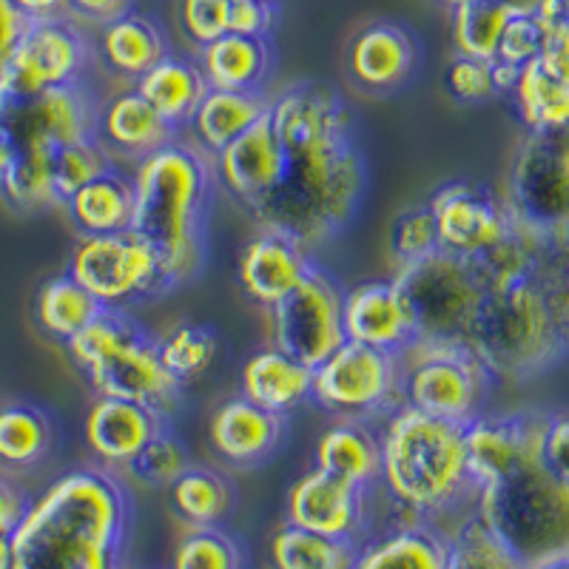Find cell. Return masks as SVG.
<instances>
[{
	"label": "cell",
	"instance_id": "1",
	"mask_svg": "<svg viewBox=\"0 0 569 569\" xmlns=\"http://www.w3.org/2000/svg\"><path fill=\"white\" fill-rule=\"evenodd\" d=\"M284 149V174L248 208L257 228L319 251L356 220L368 191V166L348 100L325 83H293L268 106Z\"/></svg>",
	"mask_w": 569,
	"mask_h": 569
},
{
	"label": "cell",
	"instance_id": "2",
	"mask_svg": "<svg viewBox=\"0 0 569 569\" xmlns=\"http://www.w3.org/2000/svg\"><path fill=\"white\" fill-rule=\"evenodd\" d=\"M134 505L109 467L63 472L29 505L12 569H129Z\"/></svg>",
	"mask_w": 569,
	"mask_h": 569
},
{
	"label": "cell",
	"instance_id": "3",
	"mask_svg": "<svg viewBox=\"0 0 569 569\" xmlns=\"http://www.w3.org/2000/svg\"><path fill=\"white\" fill-rule=\"evenodd\" d=\"M379 496L390 507V525L447 530L476 510L479 487L467 467L465 425L436 419L401 405L379 421Z\"/></svg>",
	"mask_w": 569,
	"mask_h": 569
},
{
	"label": "cell",
	"instance_id": "4",
	"mask_svg": "<svg viewBox=\"0 0 569 569\" xmlns=\"http://www.w3.org/2000/svg\"><path fill=\"white\" fill-rule=\"evenodd\" d=\"M134 228L160 253L169 288L188 284L206 266L208 211L217 188L213 157L194 142L162 146L134 162Z\"/></svg>",
	"mask_w": 569,
	"mask_h": 569
},
{
	"label": "cell",
	"instance_id": "5",
	"mask_svg": "<svg viewBox=\"0 0 569 569\" xmlns=\"http://www.w3.org/2000/svg\"><path fill=\"white\" fill-rule=\"evenodd\" d=\"M467 345L492 382H530L569 356V325L527 273L485 291Z\"/></svg>",
	"mask_w": 569,
	"mask_h": 569
},
{
	"label": "cell",
	"instance_id": "6",
	"mask_svg": "<svg viewBox=\"0 0 569 569\" xmlns=\"http://www.w3.org/2000/svg\"><path fill=\"white\" fill-rule=\"evenodd\" d=\"M66 350L98 396L137 401L166 419L180 405L182 385L162 368L154 337L129 311L103 308Z\"/></svg>",
	"mask_w": 569,
	"mask_h": 569
},
{
	"label": "cell",
	"instance_id": "7",
	"mask_svg": "<svg viewBox=\"0 0 569 569\" xmlns=\"http://www.w3.org/2000/svg\"><path fill=\"white\" fill-rule=\"evenodd\" d=\"M476 512L527 569L569 556V485L543 461L481 487Z\"/></svg>",
	"mask_w": 569,
	"mask_h": 569
},
{
	"label": "cell",
	"instance_id": "8",
	"mask_svg": "<svg viewBox=\"0 0 569 569\" xmlns=\"http://www.w3.org/2000/svg\"><path fill=\"white\" fill-rule=\"evenodd\" d=\"M390 279L399 284L413 317V342L467 345L485 299V284L470 259L439 248L399 266Z\"/></svg>",
	"mask_w": 569,
	"mask_h": 569
},
{
	"label": "cell",
	"instance_id": "9",
	"mask_svg": "<svg viewBox=\"0 0 569 569\" xmlns=\"http://www.w3.org/2000/svg\"><path fill=\"white\" fill-rule=\"evenodd\" d=\"M399 362L401 405L456 425L485 413L492 376L470 345L410 342L399 353Z\"/></svg>",
	"mask_w": 569,
	"mask_h": 569
},
{
	"label": "cell",
	"instance_id": "10",
	"mask_svg": "<svg viewBox=\"0 0 569 569\" xmlns=\"http://www.w3.org/2000/svg\"><path fill=\"white\" fill-rule=\"evenodd\" d=\"M66 273L78 279L109 311H129L131 305L171 291L160 253L134 228L80 237L78 246L71 248Z\"/></svg>",
	"mask_w": 569,
	"mask_h": 569
},
{
	"label": "cell",
	"instance_id": "11",
	"mask_svg": "<svg viewBox=\"0 0 569 569\" xmlns=\"http://www.w3.org/2000/svg\"><path fill=\"white\" fill-rule=\"evenodd\" d=\"M311 401L337 419L379 425L385 416L401 408L399 353L345 342L313 368Z\"/></svg>",
	"mask_w": 569,
	"mask_h": 569
},
{
	"label": "cell",
	"instance_id": "12",
	"mask_svg": "<svg viewBox=\"0 0 569 569\" xmlns=\"http://www.w3.org/2000/svg\"><path fill=\"white\" fill-rule=\"evenodd\" d=\"M505 200L516 220L569 233V129L527 131L512 154Z\"/></svg>",
	"mask_w": 569,
	"mask_h": 569
},
{
	"label": "cell",
	"instance_id": "13",
	"mask_svg": "<svg viewBox=\"0 0 569 569\" xmlns=\"http://www.w3.org/2000/svg\"><path fill=\"white\" fill-rule=\"evenodd\" d=\"M345 288L325 268L311 266L302 282L268 311L271 345L288 356L317 368L337 348H342Z\"/></svg>",
	"mask_w": 569,
	"mask_h": 569
},
{
	"label": "cell",
	"instance_id": "14",
	"mask_svg": "<svg viewBox=\"0 0 569 569\" xmlns=\"http://www.w3.org/2000/svg\"><path fill=\"white\" fill-rule=\"evenodd\" d=\"M89 58V40L74 18L58 14L29 20L27 32L0 71V91L12 98H29L58 86L83 83Z\"/></svg>",
	"mask_w": 569,
	"mask_h": 569
},
{
	"label": "cell",
	"instance_id": "15",
	"mask_svg": "<svg viewBox=\"0 0 569 569\" xmlns=\"http://www.w3.org/2000/svg\"><path fill=\"white\" fill-rule=\"evenodd\" d=\"M98 100L86 83L58 86L29 98L0 91V131L14 151H58L94 137Z\"/></svg>",
	"mask_w": 569,
	"mask_h": 569
},
{
	"label": "cell",
	"instance_id": "16",
	"mask_svg": "<svg viewBox=\"0 0 569 569\" xmlns=\"http://www.w3.org/2000/svg\"><path fill=\"white\" fill-rule=\"evenodd\" d=\"M379 487H359L319 467L299 476L284 498L288 521L302 530L365 543L376 536Z\"/></svg>",
	"mask_w": 569,
	"mask_h": 569
},
{
	"label": "cell",
	"instance_id": "17",
	"mask_svg": "<svg viewBox=\"0 0 569 569\" xmlns=\"http://www.w3.org/2000/svg\"><path fill=\"white\" fill-rule=\"evenodd\" d=\"M439 248L456 257L476 259L501 242L512 228L505 194L476 180H453L436 188L430 200Z\"/></svg>",
	"mask_w": 569,
	"mask_h": 569
},
{
	"label": "cell",
	"instance_id": "18",
	"mask_svg": "<svg viewBox=\"0 0 569 569\" xmlns=\"http://www.w3.org/2000/svg\"><path fill=\"white\" fill-rule=\"evenodd\" d=\"M543 413H479L465 425L467 467L476 487L496 485L541 461Z\"/></svg>",
	"mask_w": 569,
	"mask_h": 569
},
{
	"label": "cell",
	"instance_id": "19",
	"mask_svg": "<svg viewBox=\"0 0 569 569\" xmlns=\"http://www.w3.org/2000/svg\"><path fill=\"white\" fill-rule=\"evenodd\" d=\"M345 66L356 86L370 94L408 89L421 66V43L399 20H373L350 38Z\"/></svg>",
	"mask_w": 569,
	"mask_h": 569
},
{
	"label": "cell",
	"instance_id": "20",
	"mask_svg": "<svg viewBox=\"0 0 569 569\" xmlns=\"http://www.w3.org/2000/svg\"><path fill=\"white\" fill-rule=\"evenodd\" d=\"M213 174H217V188L240 202L246 211L266 200L279 186L284 174V149L268 111L246 134L228 142L213 157Z\"/></svg>",
	"mask_w": 569,
	"mask_h": 569
},
{
	"label": "cell",
	"instance_id": "21",
	"mask_svg": "<svg viewBox=\"0 0 569 569\" xmlns=\"http://www.w3.org/2000/svg\"><path fill=\"white\" fill-rule=\"evenodd\" d=\"M342 325L348 342L401 353L413 342V317L393 279H370L345 291Z\"/></svg>",
	"mask_w": 569,
	"mask_h": 569
},
{
	"label": "cell",
	"instance_id": "22",
	"mask_svg": "<svg viewBox=\"0 0 569 569\" xmlns=\"http://www.w3.org/2000/svg\"><path fill=\"white\" fill-rule=\"evenodd\" d=\"M311 266V251L299 246L297 240L257 228V233L240 253L237 279H240L246 297L268 313L302 282Z\"/></svg>",
	"mask_w": 569,
	"mask_h": 569
},
{
	"label": "cell",
	"instance_id": "23",
	"mask_svg": "<svg viewBox=\"0 0 569 569\" xmlns=\"http://www.w3.org/2000/svg\"><path fill=\"white\" fill-rule=\"evenodd\" d=\"M208 441L226 465L251 470L266 465L284 441V416L259 408L246 396L226 399L208 421Z\"/></svg>",
	"mask_w": 569,
	"mask_h": 569
},
{
	"label": "cell",
	"instance_id": "24",
	"mask_svg": "<svg viewBox=\"0 0 569 569\" xmlns=\"http://www.w3.org/2000/svg\"><path fill=\"white\" fill-rule=\"evenodd\" d=\"M94 137L109 151L111 160L120 157V160L137 162L174 142L180 129H174L134 86H129L100 100Z\"/></svg>",
	"mask_w": 569,
	"mask_h": 569
},
{
	"label": "cell",
	"instance_id": "25",
	"mask_svg": "<svg viewBox=\"0 0 569 569\" xmlns=\"http://www.w3.org/2000/svg\"><path fill=\"white\" fill-rule=\"evenodd\" d=\"M160 427H166V416L157 410L129 399L98 396L86 413L83 439L100 465L126 470Z\"/></svg>",
	"mask_w": 569,
	"mask_h": 569
},
{
	"label": "cell",
	"instance_id": "26",
	"mask_svg": "<svg viewBox=\"0 0 569 569\" xmlns=\"http://www.w3.org/2000/svg\"><path fill=\"white\" fill-rule=\"evenodd\" d=\"M510 100L527 131L569 129V58L543 49L518 69Z\"/></svg>",
	"mask_w": 569,
	"mask_h": 569
},
{
	"label": "cell",
	"instance_id": "27",
	"mask_svg": "<svg viewBox=\"0 0 569 569\" xmlns=\"http://www.w3.org/2000/svg\"><path fill=\"white\" fill-rule=\"evenodd\" d=\"M240 393L257 401L259 408L288 416L313 396V368L288 356L284 350L259 348L242 365Z\"/></svg>",
	"mask_w": 569,
	"mask_h": 569
},
{
	"label": "cell",
	"instance_id": "28",
	"mask_svg": "<svg viewBox=\"0 0 569 569\" xmlns=\"http://www.w3.org/2000/svg\"><path fill=\"white\" fill-rule=\"evenodd\" d=\"M197 66L208 89L262 91L273 69L271 38H246L226 32L197 49Z\"/></svg>",
	"mask_w": 569,
	"mask_h": 569
},
{
	"label": "cell",
	"instance_id": "29",
	"mask_svg": "<svg viewBox=\"0 0 569 569\" xmlns=\"http://www.w3.org/2000/svg\"><path fill=\"white\" fill-rule=\"evenodd\" d=\"M268 106H271V98H266L262 91L208 89L186 129L191 131L194 146L217 157L228 142L246 134L259 117L266 114Z\"/></svg>",
	"mask_w": 569,
	"mask_h": 569
},
{
	"label": "cell",
	"instance_id": "30",
	"mask_svg": "<svg viewBox=\"0 0 569 569\" xmlns=\"http://www.w3.org/2000/svg\"><path fill=\"white\" fill-rule=\"evenodd\" d=\"M447 536L425 521L388 525L362 543L353 569H445Z\"/></svg>",
	"mask_w": 569,
	"mask_h": 569
},
{
	"label": "cell",
	"instance_id": "31",
	"mask_svg": "<svg viewBox=\"0 0 569 569\" xmlns=\"http://www.w3.org/2000/svg\"><path fill=\"white\" fill-rule=\"evenodd\" d=\"M171 52L169 34L154 18L129 12L100 27V58L117 78L140 80Z\"/></svg>",
	"mask_w": 569,
	"mask_h": 569
},
{
	"label": "cell",
	"instance_id": "32",
	"mask_svg": "<svg viewBox=\"0 0 569 569\" xmlns=\"http://www.w3.org/2000/svg\"><path fill=\"white\" fill-rule=\"evenodd\" d=\"M313 459L319 470L333 472L359 487H376L382 467L379 425L362 419H339L319 436Z\"/></svg>",
	"mask_w": 569,
	"mask_h": 569
},
{
	"label": "cell",
	"instance_id": "33",
	"mask_svg": "<svg viewBox=\"0 0 569 569\" xmlns=\"http://www.w3.org/2000/svg\"><path fill=\"white\" fill-rule=\"evenodd\" d=\"M80 237L129 231L134 220V182L111 166L63 202Z\"/></svg>",
	"mask_w": 569,
	"mask_h": 569
},
{
	"label": "cell",
	"instance_id": "34",
	"mask_svg": "<svg viewBox=\"0 0 569 569\" xmlns=\"http://www.w3.org/2000/svg\"><path fill=\"white\" fill-rule=\"evenodd\" d=\"M137 91L149 100L174 129H186L200 100L206 98L208 83L202 78L197 60L169 52L157 66H151L140 80H134Z\"/></svg>",
	"mask_w": 569,
	"mask_h": 569
},
{
	"label": "cell",
	"instance_id": "35",
	"mask_svg": "<svg viewBox=\"0 0 569 569\" xmlns=\"http://www.w3.org/2000/svg\"><path fill=\"white\" fill-rule=\"evenodd\" d=\"M169 501L186 527H220L237 507V487L222 470L188 465L169 485Z\"/></svg>",
	"mask_w": 569,
	"mask_h": 569
},
{
	"label": "cell",
	"instance_id": "36",
	"mask_svg": "<svg viewBox=\"0 0 569 569\" xmlns=\"http://www.w3.org/2000/svg\"><path fill=\"white\" fill-rule=\"evenodd\" d=\"M58 427L49 410L32 401L0 405V467L29 470L52 453Z\"/></svg>",
	"mask_w": 569,
	"mask_h": 569
},
{
	"label": "cell",
	"instance_id": "37",
	"mask_svg": "<svg viewBox=\"0 0 569 569\" xmlns=\"http://www.w3.org/2000/svg\"><path fill=\"white\" fill-rule=\"evenodd\" d=\"M362 543L322 536L284 521L268 543L273 569H353Z\"/></svg>",
	"mask_w": 569,
	"mask_h": 569
},
{
	"label": "cell",
	"instance_id": "38",
	"mask_svg": "<svg viewBox=\"0 0 569 569\" xmlns=\"http://www.w3.org/2000/svg\"><path fill=\"white\" fill-rule=\"evenodd\" d=\"M100 311H103V305L91 297L71 273H58V277L46 279L40 284L38 299H34L38 328L49 339H58L63 345L71 337H78L91 319H98Z\"/></svg>",
	"mask_w": 569,
	"mask_h": 569
},
{
	"label": "cell",
	"instance_id": "39",
	"mask_svg": "<svg viewBox=\"0 0 569 569\" xmlns=\"http://www.w3.org/2000/svg\"><path fill=\"white\" fill-rule=\"evenodd\" d=\"M157 353H160L162 368L174 376L186 388L191 382H200L211 370V365L220 356V337L211 325L202 322H180L169 328L162 337H154Z\"/></svg>",
	"mask_w": 569,
	"mask_h": 569
},
{
	"label": "cell",
	"instance_id": "40",
	"mask_svg": "<svg viewBox=\"0 0 569 569\" xmlns=\"http://www.w3.org/2000/svg\"><path fill=\"white\" fill-rule=\"evenodd\" d=\"M512 9L505 0H467L450 7V32L456 54L479 60H496L498 43L507 29Z\"/></svg>",
	"mask_w": 569,
	"mask_h": 569
},
{
	"label": "cell",
	"instance_id": "41",
	"mask_svg": "<svg viewBox=\"0 0 569 569\" xmlns=\"http://www.w3.org/2000/svg\"><path fill=\"white\" fill-rule=\"evenodd\" d=\"M54 151H14V160L0 186V197L18 213L46 211L60 206L54 188Z\"/></svg>",
	"mask_w": 569,
	"mask_h": 569
},
{
	"label": "cell",
	"instance_id": "42",
	"mask_svg": "<svg viewBox=\"0 0 569 569\" xmlns=\"http://www.w3.org/2000/svg\"><path fill=\"white\" fill-rule=\"evenodd\" d=\"M445 569H527L505 541L481 521L476 510L467 512L447 530V567Z\"/></svg>",
	"mask_w": 569,
	"mask_h": 569
},
{
	"label": "cell",
	"instance_id": "43",
	"mask_svg": "<svg viewBox=\"0 0 569 569\" xmlns=\"http://www.w3.org/2000/svg\"><path fill=\"white\" fill-rule=\"evenodd\" d=\"M246 547L220 527H186L171 569H246Z\"/></svg>",
	"mask_w": 569,
	"mask_h": 569
},
{
	"label": "cell",
	"instance_id": "44",
	"mask_svg": "<svg viewBox=\"0 0 569 569\" xmlns=\"http://www.w3.org/2000/svg\"><path fill=\"white\" fill-rule=\"evenodd\" d=\"M188 465H191V459H188L186 445L166 425L146 441V447L131 459L126 470H129L131 479L146 487H169Z\"/></svg>",
	"mask_w": 569,
	"mask_h": 569
},
{
	"label": "cell",
	"instance_id": "45",
	"mask_svg": "<svg viewBox=\"0 0 569 569\" xmlns=\"http://www.w3.org/2000/svg\"><path fill=\"white\" fill-rule=\"evenodd\" d=\"M52 166L54 188H58L60 206H63L86 182H91L94 177L111 169V154L100 146L98 137H89V140L71 142V146H63V149L54 151Z\"/></svg>",
	"mask_w": 569,
	"mask_h": 569
},
{
	"label": "cell",
	"instance_id": "46",
	"mask_svg": "<svg viewBox=\"0 0 569 569\" xmlns=\"http://www.w3.org/2000/svg\"><path fill=\"white\" fill-rule=\"evenodd\" d=\"M390 259L393 266H408L416 259L427 257V253L439 251V231H436V220L430 206H416L410 211L399 213L390 226L388 237Z\"/></svg>",
	"mask_w": 569,
	"mask_h": 569
},
{
	"label": "cell",
	"instance_id": "47",
	"mask_svg": "<svg viewBox=\"0 0 569 569\" xmlns=\"http://www.w3.org/2000/svg\"><path fill=\"white\" fill-rule=\"evenodd\" d=\"M447 94L461 106H485L492 98H501L496 89V74H492V60L467 58L456 54L445 69Z\"/></svg>",
	"mask_w": 569,
	"mask_h": 569
},
{
	"label": "cell",
	"instance_id": "48",
	"mask_svg": "<svg viewBox=\"0 0 569 569\" xmlns=\"http://www.w3.org/2000/svg\"><path fill=\"white\" fill-rule=\"evenodd\" d=\"M547 38H550V29L536 12H512L505 34H501V43H498L496 60L512 66V69H521L547 49Z\"/></svg>",
	"mask_w": 569,
	"mask_h": 569
},
{
	"label": "cell",
	"instance_id": "49",
	"mask_svg": "<svg viewBox=\"0 0 569 569\" xmlns=\"http://www.w3.org/2000/svg\"><path fill=\"white\" fill-rule=\"evenodd\" d=\"M231 0H180V29L191 46H206L228 32Z\"/></svg>",
	"mask_w": 569,
	"mask_h": 569
},
{
	"label": "cell",
	"instance_id": "50",
	"mask_svg": "<svg viewBox=\"0 0 569 569\" xmlns=\"http://www.w3.org/2000/svg\"><path fill=\"white\" fill-rule=\"evenodd\" d=\"M277 18L279 7L271 0H231L228 32L246 34V38H271Z\"/></svg>",
	"mask_w": 569,
	"mask_h": 569
},
{
	"label": "cell",
	"instance_id": "51",
	"mask_svg": "<svg viewBox=\"0 0 569 569\" xmlns=\"http://www.w3.org/2000/svg\"><path fill=\"white\" fill-rule=\"evenodd\" d=\"M541 461L556 479L569 485V413H556L547 419Z\"/></svg>",
	"mask_w": 569,
	"mask_h": 569
},
{
	"label": "cell",
	"instance_id": "52",
	"mask_svg": "<svg viewBox=\"0 0 569 569\" xmlns=\"http://www.w3.org/2000/svg\"><path fill=\"white\" fill-rule=\"evenodd\" d=\"M137 0H66V14L86 23L106 27L111 20L134 12Z\"/></svg>",
	"mask_w": 569,
	"mask_h": 569
},
{
	"label": "cell",
	"instance_id": "53",
	"mask_svg": "<svg viewBox=\"0 0 569 569\" xmlns=\"http://www.w3.org/2000/svg\"><path fill=\"white\" fill-rule=\"evenodd\" d=\"M29 27V18L14 7L12 0H0V71L12 58L14 46L23 38Z\"/></svg>",
	"mask_w": 569,
	"mask_h": 569
},
{
	"label": "cell",
	"instance_id": "54",
	"mask_svg": "<svg viewBox=\"0 0 569 569\" xmlns=\"http://www.w3.org/2000/svg\"><path fill=\"white\" fill-rule=\"evenodd\" d=\"M32 498L27 492L14 487L12 481L0 479V532H12L18 530V525L27 516Z\"/></svg>",
	"mask_w": 569,
	"mask_h": 569
},
{
	"label": "cell",
	"instance_id": "55",
	"mask_svg": "<svg viewBox=\"0 0 569 569\" xmlns=\"http://www.w3.org/2000/svg\"><path fill=\"white\" fill-rule=\"evenodd\" d=\"M20 12L27 14L29 20H43V18H58L66 14V0H12Z\"/></svg>",
	"mask_w": 569,
	"mask_h": 569
},
{
	"label": "cell",
	"instance_id": "56",
	"mask_svg": "<svg viewBox=\"0 0 569 569\" xmlns=\"http://www.w3.org/2000/svg\"><path fill=\"white\" fill-rule=\"evenodd\" d=\"M532 12L547 23V29L556 27V23H563L569 20V0H541Z\"/></svg>",
	"mask_w": 569,
	"mask_h": 569
},
{
	"label": "cell",
	"instance_id": "57",
	"mask_svg": "<svg viewBox=\"0 0 569 569\" xmlns=\"http://www.w3.org/2000/svg\"><path fill=\"white\" fill-rule=\"evenodd\" d=\"M14 160V146L9 142V137L0 131V186H3V180H7V171L9 166H12Z\"/></svg>",
	"mask_w": 569,
	"mask_h": 569
},
{
	"label": "cell",
	"instance_id": "58",
	"mask_svg": "<svg viewBox=\"0 0 569 569\" xmlns=\"http://www.w3.org/2000/svg\"><path fill=\"white\" fill-rule=\"evenodd\" d=\"M12 532H0V569H12Z\"/></svg>",
	"mask_w": 569,
	"mask_h": 569
},
{
	"label": "cell",
	"instance_id": "59",
	"mask_svg": "<svg viewBox=\"0 0 569 569\" xmlns=\"http://www.w3.org/2000/svg\"><path fill=\"white\" fill-rule=\"evenodd\" d=\"M505 3L512 9V12H532L541 0H505Z\"/></svg>",
	"mask_w": 569,
	"mask_h": 569
},
{
	"label": "cell",
	"instance_id": "60",
	"mask_svg": "<svg viewBox=\"0 0 569 569\" xmlns=\"http://www.w3.org/2000/svg\"><path fill=\"white\" fill-rule=\"evenodd\" d=\"M536 569H569V556L556 558V561H547V563H541V567H536Z\"/></svg>",
	"mask_w": 569,
	"mask_h": 569
},
{
	"label": "cell",
	"instance_id": "61",
	"mask_svg": "<svg viewBox=\"0 0 569 569\" xmlns=\"http://www.w3.org/2000/svg\"><path fill=\"white\" fill-rule=\"evenodd\" d=\"M445 7H459V3H467V0H441Z\"/></svg>",
	"mask_w": 569,
	"mask_h": 569
},
{
	"label": "cell",
	"instance_id": "62",
	"mask_svg": "<svg viewBox=\"0 0 569 569\" xmlns=\"http://www.w3.org/2000/svg\"><path fill=\"white\" fill-rule=\"evenodd\" d=\"M271 3H277V0H271Z\"/></svg>",
	"mask_w": 569,
	"mask_h": 569
}]
</instances>
